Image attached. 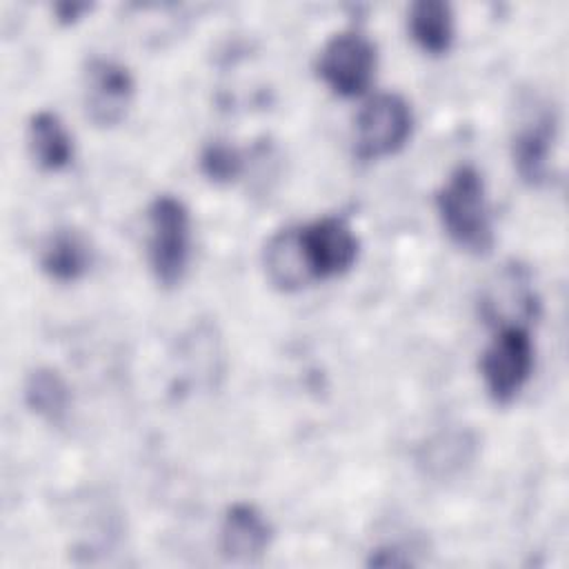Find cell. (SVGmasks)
<instances>
[{
	"label": "cell",
	"instance_id": "obj_12",
	"mask_svg": "<svg viewBox=\"0 0 569 569\" xmlns=\"http://www.w3.org/2000/svg\"><path fill=\"white\" fill-rule=\"evenodd\" d=\"M93 262L89 240L71 227L56 229L40 251V269L56 282L80 280Z\"/></svg>",
	"mask_w": 569,
	"mask_h": 569
},
{
	"label": "cell",
	"instance_id": "obj_15",
	"mask_svg": "<svg viewBox=\"0 0 569 569\" xmlns=\"http://www.w3.org/2000/svg\"><path fill=\"white\" fill-rule=\"evenodd\" d=\"M22 396L27 407L44 422L64 425L71 409V389L53 367H36L27 373Z\"/></svg>",
	"mask_w": 569,
	"mask_h": 569
},
{
	"label": "cell",
	"instance_id": "obj_5",
	"mask_svg": "<svg viewBox=\"0 0 569 569\" xmlns=\"http://www.w3.org/2000/svg\"><path fill=\"white\" fill-rule=\"evenodd\" d=\"M376 44L360 31L331 36L316 60L318 78L342 98L362 96L376 76Z\"/></svg>",
	"mask_w": 569,
	"mask_h": 569
},
{
	"label": "cell",
	"instance_id": "obj_7",
	"mask_svg": "<svg viewBox=\"0 0 569 569\" xmlns=\"http://www.w3.org/2000/svg\"><path fill=\"white\" fill-rule=\"evenodd\" d=\"M136 82L129 69L109 58H91L84 67V111L96 127H116L124 120Z\"/></svg>",
	"mask_w": 569,
	"mask_h": 569
},
{
	"label": "cell",
	"instance_id": "obj_2",
	"mask_svg": "<svg viewBox=\"0 0 569 569\" xmlns=\"http://www.w3.org/2000/svg\"><path fill=\"white\" fill-rule=\"evenodd\" d=\"M149 236L147 256L156 282L171 289L182 282L191 253V218L184 202L171 193H160L147 211Z\"/></svg>",
	"mask_w": 569,
	"mask_h": 569
},
{
	"label": "cell",
	"instance_id": "obj_16",
	"mask_svg": "<svg viewBox=\"0 0 569 569\" xmlns=\"http://www.w3.org/2000/svg\"><path fill=\"white\" fill-rule=\"evenodd\" d=\"M476 440L469 431H447L433 436L418 453V465L433 478H449L471 465Z\"/></svg>",
	"mask_w": 569,
	"mask_h": 569
},
{
	"label": "cell",
	"instance_id": "obj_3",
	"mask_svg": "<svg viewBox=\"0 0 569 569\" xmlns=\"http://www.w3.org/2000/svg\"><path fill=\"white\" fill-rule=\"evenodd\" d=\"M533 340L525 325H500L480 356V376L496 405L518 398L533 371Z\"/></svg>",
	"mask_w": 569,
	"mask_h": 569
},
{
	"label": "cell",
	"instance_id": "obj_1",
	"mask_svg": "<svg viewBox=\"0 0 569 569\" xmlns=\"http://www.w3.org/2000/svg\"><path fill=\"white\" fill-rule=\"evenodd\" d=\"M436 211L447 238L471 256H487L496 236L482 173L465 162L458 164L436 193Z\"/></svg>",
	"mask_w": 569,
	"mask_h": 569
},
{
	"label": "cell",
	"instance_id": "obj_4",
	"mask_svg": "<svg viewBox=\"0 0 569 569\" xmlns=\"http://www.w3.org/2000/svg\"><path fill=\"white\" fill-rule=\"evenodd\" d=\"M413 111L400 93H378L369 98L356 116V156L380 160L398 153L411 138Z\"/></svg>",
	"mask_w": 569,
	"mask_h": 569
},
{
	"label": "cell",
	"instance_id": "obj_17",
	"mask_svg": "<svg viewBox=\"0 0 569 569\" xmlns=\"http://www.w3.org/2000/svg\"><path fill=\"white\" fill-rule=\"evenodd\" d=\"M200 171L213 182V184H229L233 182L242 169L244 158L242 153L229 144L227 140H211L200 151Z\"/></svg>",
	"mask_w": 569,
	"mask_h": 569
},
{
	"label": "cell",
	"instance_id": "obj_13",
	"mask_svg": "<svg viewBox=\"0 0 569 569\" xmlns=\"http://www.w3.org/2000/svg\"><path fill=\"white\" fill-rule=\"evenodd\" d=\"M27 140L33 162L44 171H62L73 160V138L53 111L40 109L29 118Z\"/></svg>",
	"mask_w": 569,
	"mask_h": 569
},
{
	"label": "cell",
	"instance_id": "obj_11",
	"mask_svg": "<svg viewBox=\"0 0 569 569\" xmlns=\"http://www.w3.org/2000/svg\"><path fill=\"white\" fill-rule=\"evenodd\" d=\"M498 287H489L482 298V309L489 320L496 325H509L531 320L538 311V298L529 287L527 273L511 264L498 276Z\"/></svg>",
	"mask_w": 569,
	"mask_h": 569
},
{
	"label": "cell",
	"instance_id": "obj_6",
	"mask_svg": "<svg viewBox=\"0 0 569 569\" xmlns=\"http://www.w3.org/2000/svg\"><path fill=\"white\" fill-rule=\"evenodd\" d=\"M300 238L313 280L342 276L358 260V236L349 222L338 216H325L311 224L300 227Z\"/></svg>",
	"mask_w": 569,
	"mask_h": 569
},
{
	"label": "cell",
	"instance_id": "obj_10",
	"mask_svg": "<svg viewBox=\"0 0 569 569\" xmlns=\"http://www.w3.org/2000/svg\"><path fill=\"white\" fill-rule=\"evenodd\" d=\"M262 264L269 284L282 293L300 291L313 280L305 258L300 227H284L276 231L264 242Z\"/></svg>",
	"mask_w": 569,
	"mask_h": 569
},
{
	"label": "cell",
	"instance_id": "obj_9",
	"mask_svg": "<svg viewBox=\"0 0 569 569\" xmlns=\"http://www.w3.org/2000/svg\"><path fill=\"white\" fill-rule=\"evenodd\" d=\"M273 538V529L264 513L249 502H233L220 525V551L229 562H258Z\"/></svg>",
	"mask_w": 569,
	"mask_h": 569
},
{
	"label": "cell",
	"instance_id": "obj_14",
	"mask_svg": "<svg viewBox=\"0 0 569 569\" xmlns=\"http://www.w3.org/2000/svg\"><path fill=\"white\" fill-rule=\"evenodd\" d=\"M407 27L411 40L429 56H442L453 44V11L445 0H418L409 7Z\"/></svg>",
	"mask_w": 569,
	"mask_h": 569
},
{
	"label": "cell",
	"instance_id": "obj_18",
	"mask_svg": "<svg viewBox=\"0 0 569 569\" xmlns=\"http://www.w3.org/2000/svg\"><path fill=\"white\" fill-rule=\"evenodd\" d=\"M367 565L369 567H407L411 565V558L405 556V551H400L398 547L385 545V547L371 549Z\"/></svg>",
	"mask_w": 569,
	"mask_h": 569
},
{
	"label": "cell",
	"instance_id": "obj_8",
	"mask_svg": "<svg viewBox=\"0 0 569 569\" xmlns=\"http://www.w3.org/2000/svg\"><path fill=\"white\" fill-rule=\"evenodd\" d=\"M558 118L553 109L538 111L522 122L511 140L513 169L529 187H542L551 176V147L556 140Z\"/></svg>",
	"mask_w": 569,
	"mask_h": 569
},
{
	"label": "cell",
	"instance_id": "obj_19",
	"mask_svg": "<svg viewBox=\"0 0 569 569\" xmlns=\"http://www.w3.org/2000/svg\"><path fill=\"white\" fill-rule=\"evenodd\" d=\"M91 7L87 2H60L53 7L56 11V18L62 22V24H71L76 22L84 11H89Z\"/></svg>",
	"mask_w": 569,
	"mask_h": 569
}]
</instances>
